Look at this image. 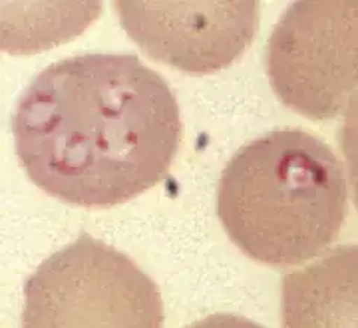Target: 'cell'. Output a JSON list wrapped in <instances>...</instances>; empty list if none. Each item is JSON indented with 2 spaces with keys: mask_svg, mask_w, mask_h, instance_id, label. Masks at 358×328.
Returning a JSON list of instances; mask_svg holds the SVG:
<instances>
[{
  "mask_svg": "<svg viewBox=\"0 0 358 328\" xmlns=\"http://www.w3.org/2000/svg\"><path fill=\"white\" fill-rule=\"evenodd\" d=\"M31 183L85 208H109L163 180L181 142L171 87L130 54H85L42 71L13 121Z\"/></svg>",
  "mask_w": 358,
  "mask_h": 328,
  "instance_id": "6da1fadb",
  "label": "cell"
},
{
  "mask_svg": "<svg viewBox=\"0 0 358 328\" xmlns=\"http://www.w3.org/2000/svg\"><path fill=\"white\" fill-rule=\"evenodd\" d=\"M348 215L342 162L297 129L268 131L231 157L218 188V217L231 242L271 266H299L338 239Z\"/></svg>",
  "mask_w": 358,
  "mask_h": 328,
  "instance_id": "7a4b0ae2",
  "label": "cell"
},
{
  "mask_svg": "<svg viewBox=\"0 0 358 328\" xmlns=\"http://www.w3.org/2000/svg\"><path fill=\"white\" fill-rule=\"evenodd\" d=\"M22 325L162 327L154 280L131 259L87 233L54 252L24 285Z\"/></svg>",
  "mask_w": 358,
  "mask_h": 328,
  "instance_id": "3957f363",
  "label": "cell"
},
{
  "mask_svg": "<svg viewBox=\"0 0 358 328\" xmlns=\"http://www.w3.org/2000/svg\"><path fill=\"white\" fill-rule=\"evenodd\" d=\"M357 2H296L267 43V75L288 108L312 120L346 110L357 92Z\"/></svg>",
  "mask_w": 358,
  "mask_h": 328,
  "instance_id": "277c9868",
  "label": "cell"
},
{
  "mask_svg": "<svg viewBox=\"0 0 358 328\" xmlns=\"http://www.w3.org/2000/svg\"><path fill=\"white\" fill-rule=\"evenodd\" d=\"M127 35L154 60L194 75L226 69L251 47L259 2H115Z\"/></svg>",
  "mask_w": 358,
  "mask_h": 328,
  "instance_id": "5b68a950",
  "label": "cell"
},
{
  "mask_svg": "<svg viewBox=\"0 0 358 328\" xmlns=\"http://www.w3.org/2000/svg\"><path fill=\"white\" fill-rule=\"evenodd\" d=\"M357 248L339 246L324 262L284 279V324L334 325L357 294Z\"/></svg>",
  "mask_w": 358,
  "mask_h": 328,
  "instance_id": "8992f818",
  "label": "cell"
},
{
  "mask_svg": "<svg viewBox=\"0 0 358 328\" xmlns=\"http://www.w3.org/2000/svg\"><path fill=\"white\" fill-rule=\"evenodd\" d=\"M2 9V48L10 54H31L72 39L100 14L99 2L9 3Z\"/></svg>",
  "mask_w": 358,
  "mask_h": 328,
  "instance_id": "52a82bcc",
  "label": "cell"
}]
</instances>
